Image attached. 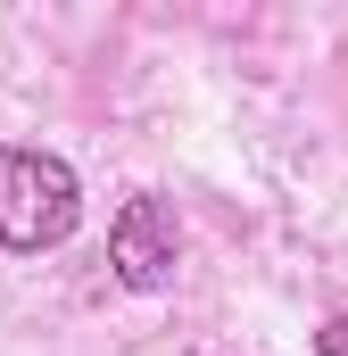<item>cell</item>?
<instances>
[{"instance_id":"1","label":"cell","mask_w":348,"mask_h":356,"mask_svg":"<svg viewBox=\"0 0 348 356\" xmlns=\"http://www.w3.org/2000/svg\"><path fill=\"white\" fill-rule=\"evenodd\" d=\"M84 224V182L58 149H25V141H0V249L17 257H42L58 241H75Z\"/></svg>"},{"instance_id":"2","label":"cell","mask_w":348,"mask_h":356,"mask_svg":"<svg viewBox=\"0 0 348 356\" xmlns=\"http://www.w3.org/2000/svg\"><path fill=\"white\" fill-rule=\"evenodd\" d=\"M108 266H116L125 290H141V298L174 290V273H182V224H174V199L133 191V199L116 207V224H108Z\"/></svg>"},{"instance_id":"3","label":"cell","mask_w":348,"mask_h":356,"mask_svg":"<svg viewBox=\"0 0 348 356\" xmlns=\"http://www.w3.org/2000/svg\"><path fill=\"white\" fill-rule=\"evenodd\" d=\"M315 356H348V315H332V323H315Z\"/></svg>"}]
</instances>
